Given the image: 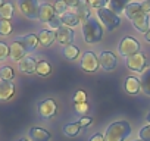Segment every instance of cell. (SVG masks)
Listing matches in <instances>:
<instances>
[{
	"label": "cell",
	"mask_w": 150,
	"mask_h": 141,
	"mask_svg": "<svg viewBox=\"0 0 150 141\" xmlns=\"http://www.w3.org/2000/svg\"><path fill=\"white\" fill-rule=\"evenodd\" d=\"M15 78V69L9 65L0 66V80L2 81H12Z\"/></svg>",
	"instance_id": "484cf974"
},
{
	"label": "cell",
	"mask_w": 150,
	"mask_h": 141,
	"mask_svg": "<svg viewBox=\"0 0 150 141\" xmlns=\"http://www.w3.org/2000/svg\"><path fill=\"white\" fill-rule=\"evenodd\" d=\"M140 53V43L132 37H124L119 41V54L124 57H129Z\"/></svg>",
	"instance_id": "52a82bcc"
},
{
	"label": "cell",
	"mask_w": 150,
	"mask_h": 141,
	"mask_svg": "<svg viewBox=\"0 0 150 141\" xmlns=\"http://www.w3.org/2000/svg\"><path fill=\"white\" fill-rule=\"evenodd\" d=\"M100 63H99V57L93 53V51H86L81 56V69L86 72H96L99 69Z\"/></svg>",
	"instance_id": "9c48e42d"
},
{
	"label": "cell",
	"mask_w": 150,
	"mask_h": 141,
	"mask_svg": "<svg viewBox=\"0 0 150 141\" xmlns=\"http://www.w3.org/2000/svg\"><path fill=\"white\" fill-rule=\"evenodd\" d=\"M88 141H105V137H103V134H94L93 137H90Z\"/></svg>",
	"instance_id": "74e56055"
},
{
	"label": "cell",
	"mask_w": 150,
	"mask_h": 141,
	"mask_svg": "<svg viewBox=\"0 0 150 141\" xmlns=\"http://www.w3.org/2000/svg\"><path fill=\"white\" fill-rule=\"evenodd\" d=\"M140 84H141V91L146 96H150V68L144 69V72L141 74Z\"/></svg>",
	"instance_id": "603a6c76"
},
{
	"label": "cell",
	"mask_w": 150,
	"mask_h": 141,
	"mask_svg": "<svg viewBox=\"0 0 150 141\" xmlns=\"http://www.w3.org/2000/svg\"><path fill=\"white\" fill-rule=\"evenodd\" d=\"M83 35H84V41L88 44L99 43L103 37V28L94 18H90L83 24Z\"/></svg>",
	"instance_id": "3957f363"
},
{
	"label": "cell",
	"mask_w": 150,
	"mask_h": 141,
	"mask_svg": "<svg viewBox=\"0 0 150 141\" xmlns=\"http://www.w3.org/2000/svg\"><path fill=\"white\" fill-rule=\"evenodd\" d=\"M35 74L40 77H49L52 74V65L47 60H38L37 62V69H35Z\"/></svg>",
	"instance_id": "d4e9b609"
},
{
	"label": "cell",
	"mask_w": 150,
	"mask_h": 141,
	"mask_svg": "<svg viewBox=\"0 0 150 141\" xmlns=\"http://www.w3.org/2000/svg\"><path fill=\"white\" fill-rule=\"evenodd\" d=\"M125 16L132 22L134 28L143 34H146L150 30V19L149 15L144 12L140 3H128V6L124 11Z\"/></svg>",
	"instance_id": "6da1fadb"
},
{
	"label": "cell",
	"mask_w": 150,
	"mask_h": 141,
	"mask_svg": "<svg viewBox=\"0 0 150 141\" xmlns=\"http://www.w3.org/2000/svg\"><path fill=\"white\" fill-rule=\"evenodd\" d=\"M18 9L27 19H38L40 3L38 0H18Z\"/></svg>",
	"instance_id": "8992f818"
},
{
	"label": "cell",
	"mask_w": 150,
	"mask_h": 141,
	"mask_svg": "<svg viewBox=\"0 0 150 141\" xmlns=\"http://www.w3.org/2000/svg\"><path fill=\"white\" fill-rule=\"evenodd\" d=\"M90 9H91V8H90V5L86 2V0H81V3H80L77 8H75L72 12H74L75 15H77V16H78V19L84 24L87 19H90V18H91V16H90Z\"/></svg>",
	"instance_id": "ac0fdd59"
},
{
	"label": "cell",
	"mask_w": 150,
	"mask_h": 141,
	"mask_svg": "<svg viewBox=\"0 0 150 141\" xmlns=\"http://www.w3.org/2000/svg\"><path fill=\"white\" fill-rule=\"evenodd\" d=\"M63 134L66 137H75V135H78L80 131H81V126L78 125V122H74V123H66L63 126Z\"/></svg>",
	"instance_id": "83f0119b"
},
{
	"label": "cell",
	"mask_w": 150,
	"mask_h": 141,
	"mask_svg": "<svg viewBox=\"0 0 150 141\" xmlns=\"http://www.w3.org/2000/svg\"><path fill=\"white\" fill-rule=\"evenodd\" d=\"M54 35H56L57 43L62 44V46H71L74 43V40H75L74 30L69 28V27H63V25L54 31Z\"/></svg>",
	"instance_id": "8fae6325"
},
{
	"label": "cell",
	"mask_w": 150,
	"mask_h": 141,
	"mask_svg": "<svg viewBox=\"0 0 150 141\" xmlns=\"http://www.w3.org/2000/svg\"><path fill=\"white\" fill-rule=\"evenodd\" d=\"M141 8L144 9V12H146L147 15L150 13V2H143V3H141Z\"/></svg>",
	"instance_id": "f35d334b"
},
{
	"label": "cell",
	"mask_w": 150,
	"mask_h": 141,
	"mask_svg": "<svg viewBox=\"0 0 150 141\" xmlns=\"http://www.w3.org/2000/svg\"><path fill=\"white\" fill-rule=\"evenodd\" d=\"M15 94V84L12 81L0 80V102H9Z\"/></svg>",
	"instance_id": "2e32d148"
},
{
	"label": "cell",
	"mask_w": 150,
	"mask_h": 141,
	"mask_svg": "<svg viewBox=\"0 0 150 141\" xmlns=\"http://www.w3.org/2000/svg\"><path fill=\"white\" fill-rule=\"evenodd\" d=\"M138 141H140V140H138Z\"/></svg>",
	"instance_id": "f6af8a7d"
},
{
	"label": "cell",
	"mask_w": 150,
	"mask_h": 141,
	"mask_svg": "<svg viewBox=\"0 0 150 141\" xmlns=\"http://www.w3.org/2000/svg\"><path fill=\"white\" fill-rule=\"evenodd\" d=\"M8 57H11V47L8 43L0 41V62L6 60Z\"/></svg>",
	"instance_id": "f546056e"
},
{
	"label": "cell",
	"mask_w": 150,
	"mask_h": 141,
	"mask_svg": "<svg viewBox=\"0 0 150 141\" xmlns=\"http://www.w3.org/2000/svg\"><path fill=\"white\" fill-rule=\"evenodd\" d=\"M74 103H75V104H80V103H87V94H86V91L78 90L77 93H75V96H74Z\"/></svg>",
	"instance_id": "d6a6232c"
},
{
	"label": "cell",
	"mask_w": 150,
	"mask_h": 141,
	"mask_svg": "<svg viewBox=\"0 0 150 141\" xmlns=\"http://www.w3.org/2000/svg\"><path fill=\"white\" fill-rule=\"evenodd\" d=\"M62 53H63V56L68 60H75V59L78 57V54H80V49L77 46L71 44V46H65L63 50H62Z\"/></svg>",
	"instance_id": "4316f807"
},
{
	"label": "cell",
	"mask_w": 150,
	"mask_h": 141,
	"mask_svg": "<svg viewBox=\"0 0 150 141\" xmlns=\"http://www.w3.org/2000/svg\"><path fill=\"white\" fill-rule=\"evenodd\" d=\"M59 19H60V24H62L63 27H69V28L77 27V25L81 22V21L78 19V16L75 15L74 12H66L65 15L59 16Z\"/></svg>",
	"instance_id": "44dd1931"
},
{
	"label": "cell",
	"mask_w": 150,
	"mask_h": 141,
	"mask_svg": "<svg viewBox=\"0 0 150 141\" xmlns=\"http://www.w3.org/2000/svg\"><path fill=\"white\" fill-rule=\"evenodd\" d=\"M28 138L30 141H50L52 134L41 126H33L28 129Z\"/></svg>",
	"instance_id": "9a60e30c"
},
{
	"label": "cell",
	"mask_w": 150,
	"mask_h": 141,
	"mask_svg": "<svg viewBox=\"0 0 150 141\" xmlns=\"http://www.w3.org/2000/svg\"><path fill=\"white\" fill-rule=\"evenodd\" d=\"M97 18L100 19V22L105 25V28L108 31H113L121 25V18L119 15H116L115 12H112L109 8H102L97 9Z\"/></svg>",
	"instance_id": "5b68a950"
},
{
	"label": "cell",
	"mask_w": 150,
	"mask_h": 141,
	"mask_svg": "<svg viewBox=\"0 0 150 141\" xmlns=\"http://www.w3.org/2000/svg\"><path fill=\"white\" fill-rule=\"evenodd\" d=\"M127 6H128V0H109V3H108V8L116 15L124 12Z\"/></svg>",
	"instance_id": "cb8c5ba5"
},
{
	"label": "cell",
	"mask_w": 150,
	"mask_h": 141,
	"mask_svg": "<svg viewBox=\"0 0 150 141\" xmlns=\"http://www.w3.org/2000/svg\"><path fill=\"white\" fill-rule=\"evenodd\" d=\"M5 2H3V0H0V8H2V5H3Z\"/></svg>",
	"instance_id": "7bdbcfd3"
},
{
	"label": "cell",
	"mask_w": 150,
	"mask_h": 141,
	"mask_svg": "<svg viewBox=\"0 0 150 141\" xmlns=\"http://www.w3.org/2000/svg\"><path fill=\"white\" fill-rule=\"evenodd\" d=\"M18 40L24 44V47L27 49L28 53L34 51V50L38 47V44H40V41H38V35H37V34H33V32L25 34V35H21V37H18Z\"/></svg>",
	"instance_id": "e0dca14e"
},
{
	"label": "cell",
	"mask_w": 150,
	"mask_h": 141,
	"mask_svg": "<svg viewBox=\"0 0 150 141\" xmlns=\"http://www.w3.org/2000/svg\"><path fill=\"white\" fill-rule=\"evenodd\" d=\"M38 41H40V46L43 47H49L53 44V41L56 40V35L52 30H41L38 34Z\"/></svg>",
	"instance_id": "d6986e66"
},
{
	"label": "cell",
	"mask_w": 150,
	"mask_h": 141,
	"mask_svg": "<svg viewBox=\"0 0 150 141\" xmlns=\"http://www.w3.org/2000/svg\"><path fill=\"white\" fill-rule=\"evenodd\" d=\"M16 141H30V138H24V137H22V138H19V140H16Z\"/></svg>",
	"instance_id": "60d3db41"
},
{
	"label": "cell",
	"mask_w": 150,
	"mask_h": 141,
	"mask_svg": "<svg viewBox=\"0 0 150 141\" xmlns=\"http://www.w3.org/2000/svg\"><path fill=\"white\" fill-rule=\"evenodd\" d=\"M13 13H15V6L11 2H5L2 5V8H0V18H2V19L11 21L13 18Z\"/></svg>",
	"instance_id": "7402d4cb"
},
{
	"label": "cell",
	"mask_w": 150,
	"mask_h": 141,
	"mask_svg": "<svg viewBox=\"0 0 150 141\" xmlns=\"http://www.w3.org/2000/svg\"><path fill=\"white\" fill-rule=\"evenodd\" d=\"M37 109H38L40 118H43V119H50V118H53V116L56 115L57 106H56V103H54L53 99H46V100H43V102L38 103V107H37Z\"/></svg>",
	"instance_id": "30bf717a"
},
{
	"label": "cell",
	"mask_w": 150,
	"mask_h": 141,
	"mask_svg": "<svg viewBox=\"0 0 150 141\" xmlns=\"http://www.w3.org/2000/svg\"><path fill=\"white\" fill-rule=\"evenodd\" d=\"M90 123H91V118H88V116H83V118H80V121H78V125H80L81 128L88 126Z\"/></svg>",
	"instance_id": "d590c367"
},
{
	"label": "cell",
	"mask_w": 150,
	"mask_h": 141,
	"mask_svg": "<svg viewBox=\"0 0 150 141\" xmlns=\"http://www.w3.org/2000/svg\"><path fill=\"white\" fill-rule=\"evenodd\" d=\"M125 65H127V68L129 69V70H134V72H144V68H146V65H147V59H146V56L140 51V53H137V54H134V56H129V57H127V60H125Z\"/></svg>",
	"instance_id": "ba28073f"
},
{
	"label": "cell",
	"mask_w": 150,
	"mask_h": 141,
	"mask_svg": "<svg viewBox=\"0 0 150 141\" xmlns=\"http://www.w3.org/2000/svg\"><path fill=\"white\" fill-rule=\"evenodd\" d=\"M144 38H146V41H147V43H150V30L144 34Z\"/></svg>",
	"instance_id": "ab89813d"
},
{
	"label": "cell",
	"mask_w": 150,
	"mask_h": 141,
	"mask_svg": "<svg viewBox=\"0 0 150 141\" xmlns=\"http://www.w3.org/2000/svg\"><path fill=\"white\" fill-rule=\"evenodd\" d=\"M132 129L127 121H118L108 126L105 134V141H127Z\"/></svg>",
	"instance_id": "7a4b0ae2"
},
{
	"label": "cell",
	"mask_w": 150,
	"mask_h": 141,
	"mask_svg": "<svg viewBox=\"0 0 150 141\" xmlns=\"http://www.w3.org/2000/svg\"><path fill=\"white\" fill-rule=\"evenodd\" d=\"M63 2L68 5V8H72V9H75L80 3H81V0H63Z\"/></svg>",
	"instance_id": "8d00e7d4"
},
{
	"label": "cell",
	"mask_w": 150,
	"mask_h": 141,
	"mask_svg": "<svg viewBox=\"0 0 150 141\" xmlns=\"http://www.w3.org/2000/svg\"><path fill=\"white\" fill-rule=\"evenodd\" d=\"M9 47H11V59H12V60H15L16 63L28 54L27 49H25V47H24V44L18 40V37H16V38L9 44Z\"/></svg>",
	"instance_id": "4fadbf2b"
},
{
	"label": "cell",
	"mask_w": 150,
	"mask_h": 141,
	"mask_svg": "<svg viewBox=\"0 0 150 141\" xmlns=\"http://www.w3.org/2000/svg\"><path fill=\"white\" fill-rule=\"evenodd\" d=\"M99 63L103 70H113L116 68V56L112 51H102L99 56Z\"/></svg>",
	"instance_id": "5bb4252c"
},
{
	"label": "cell",
	"mask_w": 150,
	"mask_h": 141,
	"mask_svg": "<svg viewBox=\"0 0 150 141\" xmlns=\"http://www.w3.org/2000/svg\"><path fill=\"white\" fill-rule=\"evenodd\" d=\"M88 110H90V106H88L87 103H80V104H75V112H77L78 115H81V116L87 115V113H88Z\"/></svg>",
	"instance_id": "e575fe53"
},
{
	"label": "cell",
	"mask_w": 150,
	"mask_h": 141,
	"mask_svg": "<svg viewBox=\"0 0 150 141\" xmlns=\"http://www.w3.org/2000/svg\"><path fill=\"white\" fill-rule=\"evenodd\" d=\"M87 3L90 5V8L102 9V8H106V5L109 3V0H87Z\"/></svg>",
	"instance_id": "836d02e7"
},
{
	"label": "cell",
	"mask_w": 150,
	"mask_h": 141,
	"mask_svg": "<svg viewBox=\"0 0 150 141\" xmlns=\"http://www.w3.org/2000/svg\"><path fill=\"white\" fill-rule=\"evenodd\" d=\"M146 119H147V122H149V125H150V112L147 113V116H146Z\"/></svg>",
	"instance_id": "b9f144b4"
},
{
	"label": "cell",
	"mask_w": 150,
	"mask_h": 141,
	"mask_svg": "<svg viewBox=\"0 0 150 141\" xmlns=\"http://www.w3.org/2000/svg\"><path fill=\"white\" fill-rule=\"evenodd\" d=\"M12 31H13V25L11 24V21L0 18V37H8L12 34Z\"/></svg>",
	"instance_id": "f1b7e54d"
},
{
	"label": "cell",
	"mask_w": 150,
	"mask_h": 141,
	"mask_svg": "<svg viewBox=\"0 0 150 141\" xmlns=\"http://www.w3.org/2000/svg\"><path fill=\"white\" fill-rule=\"evenodd\" d=\"M144 2H150V0H144Z\"/></svg>",
	"instance_id": "ee69618b"
},
{
	"label": "cell",
	"mask_w": 150,
	"mask_h": 141,
	"mask_svg": "<svg viewBox=\"0 0 150 141\" xmlns=\"http://www.w3.org/2000/svg\"><path fill=\"white\" fill-rule=\"evenodd\" d=\"M54 11H56V13L57 15H65L66 12H68V5L63 2V0H57V2L54 3Z\"/></svg>",
	"instance_id": "4dcf8cb0"
},
{
	"label": "cell",
	"mask_w": 150,
	"mask_h": 141,
	"mask_svg": "<svg viewBox=\"0 0 150 141\" xmlns=\"http://www.w3.org/2000/svg\"><path fill=\"white\" fill-rule=\"evenodd\" d=\"M38 21H41L43 24H49L50 28H53V30H57L62 27L60 19L57 18V13L54 11V6H52L50 3H40Z\"/></svg>",
	"instance_id": "277c9868"
},
{
	"label": "cell",
	"mask_w": 150,
	"mask_h": 141,
	"mask_svg": "<svg viewBox=\"0 0 150 141\" xmlns=\"http://www.w3.org/2000/svg\"><path fill=\"white\" fill-rule=\"evenodd\" d=\"M138 138L140 141H150V125H146L138 131Z\"/></svg>",
	"instance_id": "1f68e13d"
},
{
	"label": "cell",
	"mask_w": 150,
	"mask_h": 141,
	"mask_svg": "<svg viewBox=\"0 0 150 141\" xmlns=\"http://www.w3.org/2000/svg\"><path fill=\"white\" fill-rule=\"evenodd\" d=\"M37 62H38V60H37L34 56L27 54L24 59H21V60L18 62V69L21 70V72L28 74V75L35 74V69H37Z\"/></svg>",
	"instance_id": "7c38bea8"
},
{
	"label": "cell",
	"mask_w": 150,
	"mask_h": 141,
	"mask_svg": "<svg viewBox=\"0 0 150 141\" xmlns=\"http://www.w3.org/2000/svg\"><path fill=\"white\" fill-rule=\"evenodd\" d=\"M124 87H125V91L128 93V94H137L140 90H141V84H140V80L138 78H135V77H127L125 78V84H124Z\"/></svg>",
	"instance_id": "ffe728a7"
}]
</instances>
